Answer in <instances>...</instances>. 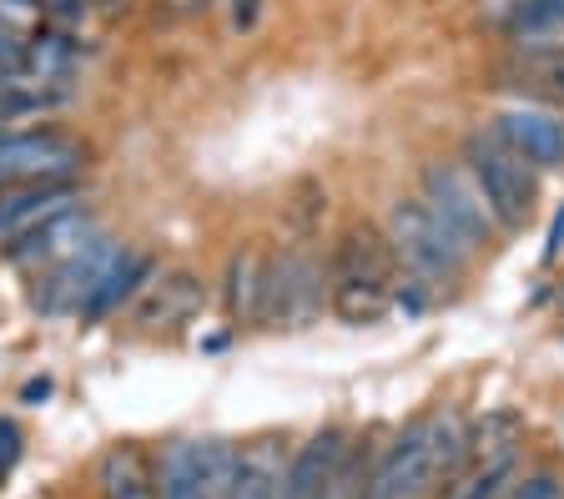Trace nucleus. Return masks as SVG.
Segmentation results:
<instances>
[{
    "label": "nucleus",
    "instance_id": "1",
    "mask_svg": "<svg viewBox=\"0 0 564 499\" xmlns=\"http://www.w3.org/2000/svg\"><path fill=\"white\" fill-rule=\"evenodd\" d=\"M464 414L458 409H429L373 454L368 499H434L444 479L454 475V459L464 449Z\"/></svg>",
    "mask_w": 564,
    "mask_h": 499
},
{
    "label": "nucleus",
    "instance_id": "2",
    "mask_svg": "<svg viewBox=\"0 0 564 499\" xmlns=\"http://www.w3.org/2000/svg\"><path fill=\"white\" fill-rule=\"evenodd\" d=\"M403 262L378 223H348L328 252V308L348 328H368L393 313Z\"/></svg>",
    "mask_w": 564,
    "mask_h": 499
},
{
    "label": "nucleus",
    "instance_id": "3",
    "mask_svg": "<svg viewBox=\"0 0 564 499\" xmlns=\"http://www.w3.org/2000/svg\"><path fill=\"white\" fill-rule=\"evenodd\" d=\"M383 232H388V242H393V252H399L403 273L423 278L434 293L454 288L458 278L469 273L474 248L458 238L454 227L423 203V197H393V207H388V217H383Z\"/></svg>",
    "mask_w": 564,
    "mask_h": 499
},
{
    "label": "nucleus",
    "instance_id": "4",
    "mask_svg": "<svg viewBox=\"0 0 564 499\" xmlns=\"http://www.w3.org/2000/svg\"><path fill=\"white\" fill-rule=\"evenodd\" d=\"M519 444H524L519 409H489L479 424L464 429V449L438 499H499L519 479Z\"/></svg>",
    "mask_w": 564,
    "mask_h": 499
},
{
    "label": "nucleus",
    "instance_id": "5",
    "mask_svg": "<svg viewBox=\"0 0 564 499\" xmlns=\"http://www.w3.org/2000/svg\"><path fill=\"white\" fill-rule=\"evenodd\" d=\"M458 162L469 166L474 182L484 187L499 227H505V232H519V227L529 223V213H534V203H540V166L524 162L494 127L464 131Z\"/></svg>",
    "mask_w": 564,
    "mask_h": 499
},
{
    "label": "nucleus",
    "instance_id": "6",
    "mask_svg": "<svg viewBox=\"0 0 564 499\" xmlns=\"http://www.w3.org/2000/svg\"><path fill=\"white\" fill-rule=\"evenodd\" d=\"M328 308V258L313 242L268 252V318L272 328H313Z\"/></svg>",
    "mask_w": 564,
    "mask_h": 499
},
{
    "label": "nucleus",
    "instance_id": "7",
    "mask_svg": "<svg viewBox=\"0 0 564 499\" xmlns=\"http://www.w3.org/2000/svg\"><path fill=\"white\" fill-rule=\"evenodd\" d=\"M419 197L434 207L474 252L489 248V242L505 232L499 217H494V207H489V197H484V187L474 182V172L464 162H444V156L423 162L419 166Z\"/></svg>",
    "mask_w": 564,
    "mask_h": 499
},
{
    "label": "nucleus",
    "instance_id": "8",
    "mask_svg": "<svg viewBox=\"0 0 564 499\" xmlns=\"http://www.w3.org/2000/svg\"><path fill=\"white\" fill-rule=\"evenodd\" d=\"M86 166V142L61 127L0 131V182H46L76 177Z\"/></svg>",
    "mask_w": 564,
    "mask_h": 499
},
{
    "label": "nucleus",
    "instance_id": "9",
    "mask_svg": "<svg viewBox=\"0 0 564 499\" xmlns=\"http://www.w3.org/2000/svg\"><path fill=\"white\" fill-rule=\"evenodd\" d=\"M96 232H101L96 213L70 207V213L51 217V223H41V227H31V232H21V238L6 242V262H11V268H21V273H31V278H41V273H51L56 262L76 258V252H82Z\"/></svg>",
    "mask_w": 564,
    "mask_h": 499
},
{
    "label": "nucleus",
    "instance_id": "10",
    "mask_svg": "<svg viewBox=\"0 0 564 499\" xmlns=\"http://www.w3.org/2000/svg\"><path fill=\"white\" fill-rule=\"evenodd\" d=\"M207 303V283L192 268H156L152 283L131 297V323L137 333H176L192 323Z\"/></svg>",
    "mask_w": 564,
    "mask_h": 499
},
{
    "label": "nucleus",
    "instance_id": "11",
    "mask_svg": "<svg viewBox=\"0 0 564 499\" xmlns=\"http://www.w3.org/2000/svg\"><path fill=\"white\" fill-rule=\"evenodd\" d=\"M111 252H117V242L106 238V232H96V238L86 242L76 258L56 262L51 273L35 278L31 303L46 313V318H76V313H82V303H86V293H91L96 278H101V268L111 262Z\"/></svg>",
    "mask_w": 564,
    "mask_h": 499
},
{
    "label": "nucleus",
    "instance_id": "12",
    "mask_svg": "<svg viewBox=\"0 0 564 499\" xmlns=\"http://www.w3.org/2000/svg\"><path fill=\"white\" fill-rule=\"evenodd\" d=\"M82 207V182L46 177V182H0V242L21 238L31 227Z\"/></svg>",
    "mask_w": 564,
    "mask_h": 499
},
{
    "label": "nucleus",
    "instance_id": "13",
    "mask_svg": "<svg viewBox=\"0 0 564 499\" xmlns=\"http://www.w3.org/2000/svg\"><path fill=\"white\" fill-rule=\"evenodd\" d=\"M489 127L540 172H560L564 166V121L540 101H509V107L494 111Z\"/></svg>",
    "mask_w": 564,
    "mask_h": 499
},
{
    "label": "nucleus",
    "instance_id": "14",
    "mask_svg": "<svg viewBox=\"0 0 564 499\" xmlns=\"http://www.w3.org/2000/svg\"><path fill=\"white\" fill-rule=\"evenodd\" d=\"M152 273H156L152 252H147V248H127V242H121V248L111 252V262L101 268L96 288L86 293V303H82V313H76V318H82V323H101V318H111V313H121V303H131L141 288L152 283Z\"/></svg>",
    "mask_w": 564,
    "mask_h": 499
},
{
    "label": "nucleus",
    "instance_id": "15",
    "mask_svg": "<svg viewBox=\"0 0 564 499\" xmlns=\"http://www.w3.org/2000/svg\"><path fill=\"white\" fill-rule=\"evenodd\" d=\"M223 313L237 328H258L268 318V252L262 248H237L223 268Z\"/></svg>",
    "mask_w": 564,
    "mask_h": 499
},
{
    "label": "nucleus",
    "instance_id": "16",
    "mask_svg": "<svg viewBox=\"0 0 564 499\" xmlns=\"http://www.w3.org/2000/svg\"><path fill=\"white\" fill-rule=\"evenodd\" d=\"M343 449H348V434L343 429H317L313 440H303L288 454V479H282V499H323L333 485V469H338Z\"/></svg>",
    "mask_w": 564,
    "mask_h": 499
},
{
    "label": "nucleus",
    "instance_id": "17",
    "mask_svg": "<svg viewBox=\"0 0 564 499\" xmlns=\"http://www.w3.org/2000/svg\"><path fill=\"white\" fill-rule=\"evenodd\" d=\"M101 499H156V459L137 440H121L96 459Z\"/></svg>",
    "mask_w": 564,
    "mask_h": 499
},
{
    "label": "nucleus",
    "instance_id": "18",
    "mask_svg": "<svg viewBox=\"0 0 564 499\" xmlns=\"http://www.w3.org/2000/svg\"><path fill=\"white\" fill-rule=\"evenodd\" d=\"M288 444L278 434H262V440L242 444L237 454V479L227 499H282V479H288Z\"/></svg>",
    "mask_w": 564,
    "mask_h": 499
},
{
    "label": "nucleus",
    "instance_id": "19",
    "mask_svg": "<svg viewBox=\"0 0 564 499\" xmlns=\"http://www.w3.org/2000/svg\"><path fill=\"white\" fill-rule=\"evenodd\" d=\"M499 86L519 91L524 101H564V51H514L499 66Z\"/></svg>",
    "mask_w": 564,
    "mask_h": 499
},
{
    "label": "nucleus",
    "instance_id": "20",
    "mask_svg": "<svg viewBox=\"0 0 564 499\" xmlns=\"http://www.w3.org/2000/svg\"><path fill=\"white\" fill-rule=\"evenodd\" d=\"M70 96H76V86H46L35 76H0V131H11L25 117L70 107Z\"/></svg>",
    "mask_w": 564,
    "mask_h": 499
},
{
    "label": "nucleus",
    "instance_id": "21",
    "mask_svg": "<svg viewBox=\"0 0 564 499\" xmlns=\"http://www.w3.org/2000/svg\"><path fill=\"white\" fill-rule=\"evenodd\" d=\"M202 440H172L156 454V499H197Z\"/></svg>",
    "mask_w": 564,
    "mask_h": 499
},
{
    "label": "nucleus",
    "instance_id": "22",
    "mask_svg": "<svg viewBox=\"0 0 564 499\" xmlns=\"http://www.w3.org/2000/svg\"><path fill=\"white\" fill-rule=\"evenodd\" d=\"M237 454H242V444H232V440H202V454H197V499H227V495H232Z\"/></svg>",
    "mask_w": 564,
    "mask_h": 499
},
{
    "label": "nucleus",
    "instance_id": "23",
    "mask_svg": "<svg viewBox=\"0 0 564 499\" xmlns=\"http://www.w3.org/2000/svg\"><path fill=\"white\" fill-rule=\"evenodd\" d=\"M499 36L505 41H529V36H540V31H550V25H564V0H519L514 11L499 15Z\"/></svg>",
    "mask_w": 564,
    "mask_h": 499
},
{
    "label": "nucleus",
    "instance_id": "24",
    "mask_svg": "<svg viewBox=\"0 0 564 499\" xmlns=\"http://www.w3.org/2000/svg\"><path fill=\"white\" fill-rule=\"evenodd\" d=\"M368 475H373V454L348 440V449H343L338 469H333V485L323 499H368Z\"/></svg>",
    "mask_w": 564,
    "mask_h": 499
},
{
    "label": "nucleus",
    "instance_id": "25",
    "mask_svg": "<svg viewBox=\"0 0 564 499\" xmlns=\"http://www.w3.org/2000/svg\"><path fill=\"white\" fill-rule=\"evenodd\" d=\"M499 499H564V475L560 469H534V475L514 479Z\"/></svg>",
    "mask_w": 564,
    "mask_h": 499
},
{
    "label": "nucleus",
    "instance_id": "26",
    "mask_svg": "<svg viewBox=\"0 0 564 499\" xmlns=\"http://www.w3.org/2000/svg\"><path fill=\"white\" fill-rule=\"evenodd\" d=\"M21 449H25V434H21V424L15 419H0V479L15 469V459H21Z\"/></svg>",
    "mask_w": 564,
    "mask_h": 499
},
{
    "label": "nucleus",
    "instance_id": "27",
    "mask_svg": "<svg viewBox=\"0 0 564 499\" xmlns=\"http://www.w3.org/2000/svg\"><path fill=\"white\" fill-rule=\"evenodd\" d=\"M258 21H262V0H227V25H232L237 36L258 31Z\"/></svg>",
    "mask_w": 564,
    "mask_h": 499
},
{
    "label": "nucleus",
    "instance_id": "28",
    "mask_svg": "<svg viewBox=\"0 0 564 499\" xmlns=\"http://www.w3.org/2000/svg\"><path fill=\"white\" fill-rule=\"evenodd\" d=\"M51 389H56V383H51L46 373H41V379H31V383L21 389V404H25V409H41V404L51 399Z\"/></svg>",
    "mask_w": 564,
    "mask_h": 499
},
{
    "label": "nucleus",
    "instance_id": "29",
    "mask_svg": "<svg viewBox=\"0 0 564 499\" xmlns=\"http://www.w3.org/2000/svg\"><path fill=\"white\" fill-rule=\"evenodd\" d=\"M560 242H564V207L554 213V227H550V242H544V262L560 258Z\"/></svg>",
    "mask_w": 564,
    "mask_h": 499
},
{
    "label": "nucleus",
    "instance_id": "30",
    "mask_svg": "<svg viewBox=\"0 0 564 499\" xmlns=\"http://www.w3.org/2000/svg\"><path fill=\"white\" fill-rule=\"evenodd\" d=\"M514 6H519V0H484V6H479V11H484V21H499V15H505V11H514Z\"/></svg>",
    "mask_w": 564,
    "mask_h": 499
},
{
    "label": "nucleus",
    "instance_id": "31",
    "mask_svg": "<svg viewBox=\"0 0 564 499\" xmlns=\"http://www.w3.org/2000/svg\"><path fill=\"white\" fill-rule=\"evenodd\" d=\"M96 11H127V0H91Z\"/></svg>",
    "mask_w": 564,
    "mask_h": 499
}]
</instances>
